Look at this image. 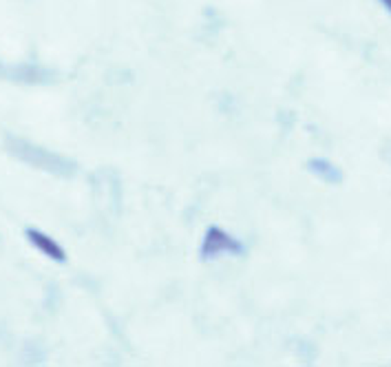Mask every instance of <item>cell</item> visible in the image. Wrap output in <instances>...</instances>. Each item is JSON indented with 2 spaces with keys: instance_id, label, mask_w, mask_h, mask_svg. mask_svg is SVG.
<instances>
[{
  "instance_id": "cell-1",
  "label": "cell",
  "mask_w": 391,
  "mask_h": 367,
  "mask_svg": "<svg viewBox=\"0 0 391 367\" xmlns=\"http://www.w3.org/2000/svg\"><path fill=\"white\" fill-rule=\"evenodd\" d=\"M245 248L243 243L232 237L230 233H225L223 228H208L205 230V237H203V243H201V255L203 259H217V257H223V255H241Z\"/></svg>"
},
{
  "instance_id": "cell-2",
  "label": "cell",
  "mask_w": 391,
  "mask_h": 367,
  "mask_svg": "<svg viewBox=\"0 0 391 367\" xmlns=\"http://www.w3.org/2000/svg\"><path fill=\"white\" fill-rule=\"evenodd\" d=\"M27 239L33 243V246L43 252L45 257H49V259H53V261H67V255H65V248L60 246V243L53 239V237H49L47 233H43V230H36V228H27Z\"/></svg>"
},
{
  "instance_id": "cell-3",
  "label": "cell",
  "mask_w": 391,
  "mask_h": 367,
  "mask_svg": "<svg viewBox=\"0 0 391 367\" xmlns=\"http://www.w3.org/2000/svg\"><path fill=\"white\" fill-rule=\"evenodd\" d=\"M307 169H310L318 179H323L325 184H341L343 181V171L336 164H332V161L323 159V157L310 159L307 161Z\"/></svg>"
},
{
  "instance_id": "cell-4",
  "label": "cell",
  "mask_w": 391,
  "mask_h": 367,
  "mask_svg": "<svg viewBox=\"0 0 391 367\" xmlns=\"http://www.w3.org/2000/svg\"><path fill=\"white\" fill-rule=\"evenodd\" d=\"M378 3H380V5H382V7H385L389 14H391V0H378Z\"/></svg>"
}]
</instances>
